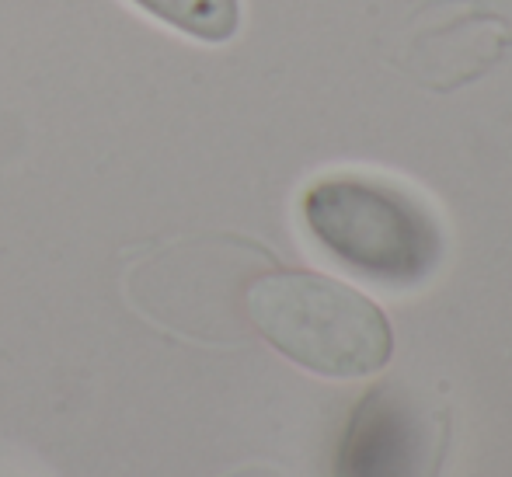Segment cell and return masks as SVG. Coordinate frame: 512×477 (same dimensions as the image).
<instances>
[{
	"label": "cell",
	"instance_id": "6da1fadb",
	"mask_svg": "<svg viewBox=\"0 0 512 477\" xmlns=\"http://www.w3.org/2000/svg\"><path fill=\"white\" fill-rule=\"evenodd\" d=\"M248 314L272 349L317 377H370L394 349L384 310L317 272L262 276L248 289Z\"/></svg>",
	"mask_w": 512,
	"mask_h": 477
},
{
	"label": "cell",
	"instance_id": "7a4b0ae2",
	"mask_svg": "<svg viewBox=\"0 0 512 477\" xmlns=\"http://www.w3.org/2000/svg\"><path fill=\"white\" fill-rule=\"evenodd\" d=\"M300 209L314 241L366 279L411 286L439 265L443 241L432 213L384 182L321 178Z\"/></svg>",
	"mask_w": 512,
	"mask_h": 477
},
{
	"label": "cell",
	"instance_id": "3957f363",
	"mask_svg": "<svg viewBox=\"0 0 512 477\" xmlns=\"http://www.w3.org/2000/svg\"><path fill=\"white\" fill-rule=\"evenodd\" d=\"M443 443L436 411L398 387L373 390L349 422L338 477H436Z\"/></svg>",
	"mask_w": 512,
	"mask_h": 477
},
{
	"label": "cell",
	"instance_id": "277c9868",
	"mask_svg": "<svg viewBox=\"0 0 512 477\" xmlns=\"http://www.w3.org/2000/svg\"><path fill=\"white\" fill-rule=\"evenodd\" d=\"M129 4L199 42H230L241 28V0H129Z\"/></svg>",
	"mask_w": 512,
	"mask_h": 477
}]
</instances>
